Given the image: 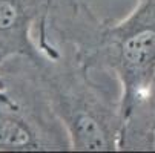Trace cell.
Here are the masks:
<instances>
[{
  "instance_id": "obj_6",
  "label": "cell",
  "mask_w": 155,
  "mask_h": 153,
  "mask_svg": "<svg viewBox=\"0 0 155 153\" xmlns=\"http://www.w3.org/2000/svg\"><path fill=\"white\" fill-rule=\"evenodd\" d=\"M5 87V80H3V77L0 75V89H3Z\"/></svg>"
},
{
  "instance_id": "obj_4",
  "label": "cell",
  "mask_w": 155,
  "mask_h": 153,
  "mask_svg": "<svg viewBox=\"0 0 155 153\" xmlns=\"http://www.w3.org/2000/svg\"><path fill=\"white\" fill-rule=\"evenodd\" d=\"M49 12L46 0H0V63L12 57L38 61L43 55H60L48 34Z\"/></svg>"
},
{
  "instance_id": "obj_3",
  "label": "cell",
  "mask_w": 155,
  "mask_h": 153,
  "mask_svg": "<svg viewBox=\"0 0 155 153\" xmlns=\"http://www.w3.org/2000/svg\"><path fill=\"white\" fill-rule=\"evenodd\" d=\"M0 151L71 150V141L43 92L35 64L26 57L0 63Z\"/></svg>"
},
{
  "instance_id": "obj_2",
  "label": "cell",
  "mask_w": 155,
  "mask_h": 153,
  "mask_svg": "<svg viewBox=\"0 0 155 153\" xmlns=\"http://www.w3.org/2000/svg\"><path fill=\"white\" fill-rule=\"evenodd\" d=\"M58 51L57 58L43 55L34 63L51 109L69 136L71 150H118L123 127L120 83L72 52Z\"/></svg>"
},
{
  "instance_id": "obj_1",
  "label": "cell",
  "mask_w": 155,
  "mask_h": 153,
  "mask_svg": "<svg viewBox=\"0 0 155 153\" xmlns=\"http://www.w3.org/2000/svg\"><path fill=\"white\" fill-rule=\"evenodd\" d=\"M48 34L58 49L117 78L123 115L155 78V0H135V8L118 21L100 18L83 0H54Z\"/></svg>"
},
{
  "instance_id": "obj_5",
  "label": "cell",
  "mask_w": 155,
  "mask_h": 153,
  "mask_svg": "<svg viewBox=\"0 0 155 153\" xmlns=\"http://www.w3.org/2000/svg\"><path fill=\"white\" fill-rule=\"evenodd\" d=\"M118 150L155 151V78L147 92L123 115Z\"/></svg>"
},
{
  "instance_id": "obj_7",
  "label": "cell",
  "mask_w": 155,
  "mask_h": 153,
  "mask_svg": "<svg viewBox=\"0 0 155 153\" xmlns=\"http://www.w3.org/2000/svg\"><path fill=\"white\" fill-rule=\"evenodd\" d=\"M46 2H48V3H49V5L52 6V3H54V0H46Z\"/></svg>"
}]
</instances>
